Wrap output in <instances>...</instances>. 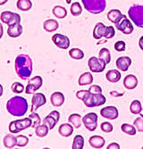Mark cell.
I'll use <instances>...</instances> for the list:
<instances>
[{
    "mask_svg": "<svg viewBox=\"0 0 143 149\" xmlns=\"http://www.w3.org/2000/svg\"><path fill=\"white\" fill-rule=\"evenodd\" d=\"M32 60L28 55H19L15 61V69L18 77L23 80H27L32 73Z\"/></svg>",
    "mask_w": 143,
    "mask_h": 149,
    "instance_id": "6da1fadb",
    "label": "cell"
},
{
    "mask_svg": "<svg viewBox=\"0 0 143 149\" xmlns=\"http://www.w3.org/2000/svg\"><path fill=\"white\" fill-rule=\"evenodd\" d=\"M76 97L82 100L87 107H97L106 103L107 99L102 93H90L89 90H80L76 93Z\"/></svg>",
    "mask_w": 143,
    "mask_h": 149,
    "instance_id": "7a4b0ae2",
    "label": "cell"
},
{
    "mask_svg": "<svg viewBox=\"0 0 143 149\" xmlns=\"http://www.w3.org/2000/svg\"><path fill=\"white\" fill-rule=\"evenodd\" d=\"M6 110L13 116H23L28 111V102L22 97H12L6 103Z\"/></svg>",
    "mask_w": 143,
    "mask_h": 149,
    "instance_id": "3957f363",
    "label": "cell"
},
{
    "mask_svg": "<svg viewBox=\"0 0 143 149\" xmlns=\"http://www.w3.org/2000/svg\"><path fill=\"white\" fill-rule=\"evenodd\" d=\"M115 35V31L113 26H106L102 22H98L93 30V37L95 39L98 40L101 38H112Z\"/></svg>",
    "mask_w": 143,
    "mask_h": 149,
    "instance_id": "277c9868",
    "label": "cell"
},
{
    "mask_svg": "<svg viewBox=\"0 0 143 149\" xmlns=\"http://www.w3.org/2000/svg\"><path fill=\"white\" fill-rule=\"evenodd\" d=\"M82 2L84 8L92 15H98L107 7L106 0H82Z\"/></svg>",
    "mask_w": 143,
    "mask_h": 149,
    "instance_id": "5b68a950",
    "label": "cell"
},
{
    "mask_svg": "<svg viewBox=\"0 0 143 149\" xmlns=\"http://www.w3.org/2000/svg\"><path fill=\"white\" fill-rule=\"evenodd\" d=\"M129 17L140 28H143V6L133 5L128 10Z\"/></svg>",
    "mask_w": 143,
    "mask_h": 149,
    "instance_id": "8992f818",
    "label": "cell"
},
{
    "mask_svg": "<svg viewBox=\"0 0 143 149\" xmlns=\"http://www.w3.org/2000/svg\"><path fill=\"white\" fill-rule=\"evenodd\" d=\"M32 125V120L30 117L24 118L22 120H13L9 124V131L11 133H19L22 130H24L26 129H28L31 127Z\"/></svg>",
    "mask_w": 143,
    "mask_h": 149,
    "instance_id": "52a82bcc",
    "label": "cell"
},
{
    "mask_svg": "<svg viewBox=\"0 0 143 149\" xmlns=\"http://www.w3.org/2000/svg\"><path fill=\"white\" fill-rule=\"evenodd\" d=\"M106 62L102 60L99 57L92 56L90 57L88 61V66L90 70V72H95V73H99L102 72L104 70L106 69Z\"/></svg>",
    "mask_w": 143,
    "mask_h": 149,
    "instance_id": "ba28073f",
    "label": "cell"
},
{
    "mask_svg": "<svg viewBox=\"0 0 143 149\" xmlns=\"http://www.w3.org/2000/svg\"><path fill=\"white\" fill-rule=\"evenodd\" d=\"M0 20H1L3 23H6L8 26L15 23H21V16L18 13L10 11L2 12L1 15H0Z\"/></svg>",
    "mask_w": 143,
    "mask_h": 149,
    "instance_id": "9c48e42d",
    "label": "cell"
},
{
    "mask_svg": "<svg viewBox=\"0 0 143 149\" xmlns=\"http://www.w3.org/2000/svg\"><path fill=\"white\" fill-rule=\"evenodd\" d=\"M98 114L96 113H89L82 118V123L89 131H94L98 127Z\"/></svg>",
    "mask_w": 143,
    "mask_h": 149,
    "instance_id": "30bf717a",
    "label": "cell"
},
{
    "mask_svg": "<svg viewBox=\"0 0 143 149\" xmlns=\"http://www.w3.org/2000/svg\"><path fill=\"white\" fill-rule=\"evenodd\" d=\"M43 84V79L40 76H35L33 78H31L29 82L28 85L26 86L25 88V93L26 94H34L37 90H38Z\"/></svg>",
    "mask_w": 143,
    "mask_h": 149,
    "instance_id": "8fae6325",
    "label": "cell"
},
{
    "mask_svg": "<svg viewBox=\"0 0 143 149\" xmlns=\"http://www.w3.org/2000/svg\"><path fill=\"white\" fill-rule=\"evenodd\" d=\"M115 27L118 31H120L125 35L132 34L133 31V25L132 24L131 21L126 17V15H123L121 21L115 24Z\"/></svg>",
    "mask_w": 143,
    "mask_h": 149,
    "instance_id": "7c38bea8",
    "label": "cell"
},
{
    "mask_svg": "<svg viewBox=\"0 0 143 149\" xmlns=\"http://www.w3.org/2000/svg\"><path fill=\"white\" fill-rule=\"evenodd\" d=\"M46 103H47V98H46L44 94H42V93L34 94L32 98H31V113L36 112L40 107L46 104Z\"/></svg>",
    "mask_w": 143,
    "mask_h": 149,
    "instance_id": "4fadbf2b",
    "label": "cell"
},
{
    "mask_svg": "<svg viewBox=\"0 0 143 149\" xmlns=\"http://www.w3.org/2000/svg\"><path fill=\"white\" fill-rule=\"evenodd\" d=\"M52 41L54 42V44L61 48V49H67L70 47V40L69 38L64 36L63 34H54L53 37H52Z\"/></svg>",
    "mask_w": 143,
    "mask_h": 149,
    "instance_id": "5bb4252c",
    "label": "cell"
},
{
    "mask_svg": "<svg viewBox=\"0 0 143 149\" xmlns=\"http://www.w3.org/2000/svg\"><path fill=\"white\" fill-rule=\"evenodd\" d=\"M60 120V113L57 111H52L43 120V124L47 125L49 130H53Z\"/></svg>",
    "mask_w": 143,
    "mask_h": 149,
    "instance_id": "9a60e30c",
    "label": "cell"
},
{
    "mask_svg": "<svg viewBox=\"0 0 143 149\" xmlns=\"http://www.w3.org/2000/svg\"><path fill=\"white\" fill-rule=\"evenodd\" d=\"M100 114L102 117L108 120H115L119 116L118 109L115 106H106L100 110Z\"/></svg>",
    "mask_w": 143,
    "mask_h": 149,
    "instance_id": "2e32d148",
    "label": "cell"
},
{
    "mask_svg": "<svg viewBox=\"0 0 143 149\" xmlns=\"http://www.w3.org/2000/svg\"><path fill=\"white\" fill-rule=\"evenodd\" d=\"M116 67L122 72H126L132 64V59L129 56H121L115 62Z\"/></svg>",
    "mask_w": 143,
    "mask_h": 149,
    "instance_id": "e0dca14e",
    "label": "cell"
},
{
    "mask_svg": "<svg viewBox=\"0 0 143 149\" xmlns=\"http://www.w3.org/2000/svg\"><path fill=\"white\" fill-rule=\"evenodd\" d=\"M138 83H139V81H138L137 77L133 74H129L125 76L123 79V86L126 89H129V90L134 89L138 86Z\"/></svg>",
    "mask_w": 143,
    "mask_h": 149,
    "instance_id": "ac0fdd59",
    "label": "cell"
},
{
    "mask_svg": "<svg viewBox=\"0 0 143 149\" xmlns=\"http://www.w3.org/2000/svg\"><path fill=\"white\" fill-rule=\"evenodd\" d=\"M22 33V26L21 23H15L8 26L7 35L10 38H18Z\"/></svg>",
    "mask_w": 143,
    "mask_h": 149,
    "instance_id": "d6986e66",
    "label": "cell"
},
{
    "mask_svg": "<svg viewBox=\"0 0 143 149\" xmlns=\"http://www.w3.org/2000/svg\"><path fill=\"white\" fill-rule=\"evenodd\" d=\"M50 102L52 105L55 107H59L63 104L64 103V96L63 94L61 92H55L51 95L50 97Z\"/></svg>",
    "mask_w": 143,
    "mask_h": 149,
    "instance_id": "ffe728a7",
    "label": "cell"
},
{
    "mask_svg": "<svg viewBox=\"0 0 143 149\" xmlns=\"http://www.w3.org/2000/svg\"><path fill=\"white\" fill-rule=\"evenodd\" d=\"M89 143L92 148L99 149V148H102L104 146H105L106 140L101 136H92V137L89 138Z\"/></svg>",
    "mask_w": 143,
    "mask_h": 149,
    "instance_id": "44dd1931",
    "label": "cell"
},
{
    "mask_svg": "<svg viewBox=\"0 0 143 149\" xmlns=\"http://www.w3.org/2000/svg\"><path fill=\"white\" fill-rule=\"evenodd\" d=\"M123 15H123V13H121V11L118 10V9H112V10H110L107 13V18H108V20L111 22L114 23V24L119 22L121 21V19L123 17Z\"/></svg>",
    "mask_w": 143,
    "mask_h": 149,
    "instance_id": "7402d4cb",
    "label": "cell"
},
{
    "mask_svg": "<svg viewBox=\"0 0 143 149\" xmlns=\"http://www.w3.org/2000/svg\"><path fill=\"white\" fill-rule=\"evenodd\" d=\"M58 132L62 137L68 138L73 133V126L71 123H63L59 126Z\"/></svg>",
    "mask_w": 143,
    "mask_h": 149,
    "instance_id": "603a6c76",
    "label": "cell"
},
{
    "mask_svg": "<svg viewBox=\"0 0 143 149\" xmlns=\"http://www.w3.org/2000/svg\"><path fill=\"white\" fill-rule=\"evenodd\" d=\"M59 27V24L57 20L48 19L46 20L43 23V29L47 32H54L56 31Z\"/></svg>",
    "mask_w": 143,
    "mask_h": 149,
    "instance_id": "cb8c5ba5",
    "label": "cell"
},
{
    "mask_svg": "<svg viewBox=\"0 0 143 149\" xmlns=\"http://www.w3.org/2000/svg\"><path fill=\"white\" fill-rule=\"evenodd\" d=\"M107 79L111 83H116L121 79V72L118 70H110L106 74Z\"/></svg>",
    "mask_w": 143,
    "mask_h": 149,
    "instance_id": "d4e9b609",
    "label": "cell"
},
{
    "mask_svg": "<svg viewBox=\"0 0 143 149\" xmlns=\"http://www.w3.org/2000/svg\"><path fill=\"white\" fill-rule=\"evenodd\" d=\"M93 82V76L90 72H84L82 73L79 80H78V83L80 86H86V85H90Z\"/></svg>",
    "mask_w": 143,
    "mask_h": 149,
    "instance_id": "484cf974",
    "label": "cell"
},
{
    "mask_svg": "<svg viewBox=\"0 0 143 149\" xmlns=\"http://www.w3.org/2000/svg\"><path fill=\"white\" fill-rule=\"evenodd\" d=\"M69 123L73 126L74 129H79L82 126V118L80 114L78 113H73L68 118Z\"/></svg>",
    "mask_w": 143,
    "mask_h": 149,
    "instance_id": "4316f807",
    "label": "cell"
},
{
    "mask_svg": "<svg viewBox=\"0 0 143 149\" xmlns=\"http://www.w3.org/2000/svg\"><path fill=\"white\" fill-rule=\"evenodd\" d=\"M16 146V137L13 134H7L4 138V146L6 148H14Z\"/></svg>",
    "mask_w": 143,
    "mask_h": 149,
    "instance_id": "83f0119b",
    "label": "cell"
},
{
    "mask_svg": "<svg viewBox=\"0 0 143 149\" xmlns=\"http://www.w3.org/2000/svg\"><path fill=\"white\" fill-rule=\"evenodd\" d=\"M52 13H53V15L58 18V19H63L64 17H66L67 15V11L66 9L61 6H54L53 10H52Z\"/></svg>",
    "mask_w": 143,
    "mask_h": 149,
    "instance_id": "f1b7e54d",
    "label": "cell"
},
{
    "mask_svg": "<svg viewBox=\"0 0 143 149\" xmlns=\"http://www.w3.org/2000/svg\"><path fill=\"white\" fill-rule=\"evenodd\" d=\"M16 6L20 11L27 12L31 9L32 3L31 0H18L16 3Z\"/></svg>",
    "mask_w": 143,
    "mask_h": 149,
    "instance_id": "f546056e",
    "label": "cell"
},
{
    "mask_svg": "<svg viewBox=\"0 0 143 149\" xmlns=\"http://www.w3.org/2000/svg\"><path fill=\"white\" fill-rule=\"evenodd\" d=\"M84 146V138L82 135H76L73 139V143L72 146L73 149H82Z\"/></svg>",
    "mask_w": 143,
    "mask_h": 149,
    "instance_id": "4dcf8cb0",
    "label": "cell"
},
{
    "mask_svg": "<svg viewBox=\"0 0 143 149\" xmlns=\"http://www.w3.org/2000/svg\"><path fill=\"white\" fill-rule=\"evenodd\" d=\"M69 56H71V58H73L74 60H81L84 57V53L82 50L77 48V47H74L69 51Z\"/></svg>",
    "mask_w": 143,
    "mask_h": 149,
    "instance_id": "1f68e13d",
    "label": "cell"
},
{
    "mask_svg": "<svg viewBox=\"0 0 143 149\" xmlns=\"http://www.w3.org/2000/svg\"><path fill=\"white\" fill-rule=\"evenodd\" d=\"M48 127L45 124L43 125H38L35 128V133L38 138H44L48 134Z\"/></svg>",
    "mask_w": 143,
    "mask_h": 149,
    "instance_id": "d6a6232c",
    "label": "cell"
},
{
    "mask_svg": "<svg viewBox=\"0 0 143 149\" xmlns=\"http://www.w3.org/2000/svg\"><path fill=\"white\" fill-rule=\"evenodd\" d=\"M121 130L123 131V133L127 134V135H131V136H134L137 132V129L135 128V126L128 124V123H123L121 126Z\"/></svg>",
    "mask_w": 143,
    "mask_h": 149,
    "instance_id": "836d02e7",
    "label": "cell"
},
{
    "mask_svg": "<svg viewBox=\"0 0 143 149\" xmlns=\"http://www.w3.org/2000/svg\"><path fill=\"white\" fill-rule=\"evenodd\" d=\"M98 57L101 58L102 60H104L106 62V63H109L111 62V55H110V52L107 48L106 47H103L98 54Z\"/></svg>",
    "mask_w": 143,
    "mask_h": 149,
    "instance_id": "e575fe53",
    "label": "cell"
},
{
    "mask_svg": "<svg viewBox=\"0 0 143 149\" xmlns=\"http://www.w3.org/2000/svg\"><path fill=\"white\" fill-rule=\"evenodd\" d=\"M71 13L73 16H79L82 13V7L79 2H74L71 5Z\"/></svg>",
    "mask_w": 143,
    "mask_h": 149,
    "instance_id": "d590c367",
    "label": "cell"
},
{
    "mask_svg": "<svg viewBox=\"0 0 143 149\" xmlns=\"http://www.w3.org/2000/svg\"><path fill=\"white\" fill-rule=\"evenodd\" d=\"M142 107H141V103L139 100H133L130 105V111L133 114H138L141 112Z\"/></svg>",
    "mask_w": 143,
    "mask_h": 149,
    "instance_id": "8d00e7d4",
    "label": "cell"
},
{
    "mask_svg": "<svg viewBox=\"0 0 143 149\" xmlns=\"http://www.w3.org/2000/svg\"><path fill=\"white\" fill-rule=\"evenodd\" d=\"M28 143H29V139L26 136H23V135H18L16 137V146H17L24 147L28 145Z\"/></svg>",
    "mask_w": 143,
    "mask_h": 149,
    "instance_id": "74e56055",
    "label": "cell"
},
{
    "mask_svg": "<svg viewBox=\"0 0 143 149\" xmlns=\"http://www.w3.org/2000/svg\"><path fill=\"white\" fill-rule=\"evenodd\" d=\"M31 119V120H32V125H31V127L32 128H36L37 126H38L40 124V123H41V119H40V115H38V113H36L35 112L34 113H31V115L29 116Z\"/></svg>",
    "mask_w": 143,
    "mask_h": 149,
    "instance_id": "f35d334b",
    "label": "cell"
},
{
    "mask_svg": "<svg viewBox=\"0 0 143 149\" xmlns=\"http://www.w3.org/2000/svg\"><path fill=\"white\" fill-rule=\"evenodd\" d=\"M12 91L14 92V93H16V94H21L22 93L25 89H24V86L20 83V82H15V83H13L12 84Z\"/></svg>",
    "mask_w": 143,
    "mask_h": 149,
    "instance_id": "ab89813d",
    "label": "cell"
},
{
    "mask_svg": "<svg viewBox=\"0 0 143 149\" xmlns=\"http://www.w3.org/2000/svg\"><path fill=\"white\" fill-rule=\"evenodd\" d=\"M101 130L103 132H105V133H110L113 131V125L109 123H107V121H105V123H101Z\"/></svg>",
    "mask_w": 143,
    "mask_h": 149,
    "instance_id": "60d3db41",
    "label": "cell"
},
{
    "mask_svg": "<svg viewBox=\"0 0 143 149\" xmlns=\"http://www.w3.org/2000/svg\"><path fill=\"white\" fill-rule=\"evenodd\" d=\"M133 125L135 126V128L137 129V130L139 132H143V118L142 117L137 118L134 120Z\"/></svg>",
    "mask_w": 143,
    "mask_h": 149,
    "instance_id": "b9f144b4",
    "label": "cell"
},
{
    "mask_svg": "<svg viewBox=\"0 0 143 149\" xmlns=\"http://www.w3.org/2000/svg\"><path fill=\"white\" fill-rule=\"evenodd\" d=\"M125 42L123 41V40H119V41H117L115 44H114V49L117 51V52H123L125 50Z\"/></svg>",
    "mask_w": 143,
    "mask_h": 149,
    "instance_id": "7bdbcfd3",
    "label": "cell"
},
{
    "mask_svg": "<svg viewBox=\"0 0 143 149\" xmlns=\"http://www.w3.org/2000/svg\"><path fill=\"white\" fill-rule=\"evenodd\" d=\"M88 90L90 93H102V88L98 85H91Z\"/></svg>",
    "mask_w": 143,
    "mask_h": 149,
    "instance_id": "ee69618b",
    "label": "cell"
},
{
    "mask_svg": "<svg viewBox=\"0 0 143 149\" xmlns=\"http://www.w3.org/2000/svg\"><path fill=\"white\" fill-rule=\"evenodd\" d=\"M120 145L117 143H111L108 145V146L107 147V149H120Z\"/></svg>",
    "mask_w": 143,
    "mask_h": 149,
    "instance_id": "f6af8a7d",
    "label": "cell"
},
{
    "mask_svg": "<svg viewBox=\"0 0 143 149\" xmlns=\"http://www.w3.org/2000/svg\"><path fill=\"white\" fill-rule=\"evenodd\" d=\"M123 94H124V93H118L117 91H111V92H110V95H111V96H113V97H122V96H123Z\"/></svg>",
    "mask_w": 143,
    "mask_h": 149,
    "instance_id": "bcb514c9",
    "label": "cell"
},
{
    "mask_svg": "<svg viewBox=\"0 0 143 149\" xmlns=\"http://www.w3.org/2000/svg\"><path fill=\"white\" fill-rule=\"evenodd\" d=\"M139 47H140V49L143 51V35L140 37V40H139Z\"/></svg>",
    "mask_w": 143,
    "mask_h": 149,
    "instance_id": "7dc6e473",
    "label": "cell"
},
{
    "mask_svg": "<svg viewBox=\"0 0 143 149\" xmlns=\"http://www.w3.org/2000/svg\"><path fill=\"white\" fill-rule=\"evenodd\" d=\"M3 34H4V29H3V25L0 23V38L3 37Z\"/></svg>",
    "mask_w": 143,
    "mask_h": 149,
    "instance_id": "c3c4849f",
    "label": "cell"
},
{
    "mask_svg": "<svg viewBox=\"0 0 143 149\" xmlns=\"http://www.w3.org/2000/svg\"><path fill=\"white\" fill-rule=\"evenodd\" d=\"M3 92H4V88H3V86L0 84V97H2V95H3Z\"/></svg>",
    "mask_w": 143,
    "mask_h": 149,
    "instance_id": "681fc988",
    "label": "cell"
},
{
    "mask_svg": "<svg viewBox=\"0 0 143 149\" xmlns=\"http://www.w3.org/2000/svg\"><path fill=\"white\" fill-rule=\"evenodd\" d=\"M8 0H0V6H3L5 5L6 3H7Z\"/></svg>",
    "mask_w": 143,
    "mask_h": 149,
    "instance_id": "f907efd6",
    "label": "cell"
},
{
    "mask_svg": "<svg viewBox=\"0 0 143 149\" xmlns=\"http://www.w3.org/2000/svg\"><path fill=\"white\" fill-rule=\"evenodd\" d=\"M140 117H142L143 118V109L141 110V112L140 113Z\"/></svg>",
    "mask_w": 143,
    "mask_h": 149,
    "instance_id": "816d5d0a",
    "label": "cell"
},
{
    "mask_svg": "<svg viewBox=\"0 0 143 149\" xmlns=\"http://www.w3.org/2000/svg\"><path fill=\"white\" fill-rule=\"evenodd\" d=\"M66 3L67 4H71L72 3V0H66Z\"/></svg>",
    "mask_w": 143,
    "mask_h": 149,
    "instance_id": "f5cc1de1",
    "label": "cell"
},
{
    "mask_svg": "<svg viewBox=\"0 0 143 149\" xmlns=\"http://www.w3.org/2000/svg\"><path fill=\"white\" fill-rule=\"evenodd\" d=\"M141 148H142V149H143V146H142V147H141Z\"/></svg>",
    "mask_w": 143,
    "mask_h": 149,
    "instance_id": "db71d44e",
    "label": "cell"
}]
</instances>
